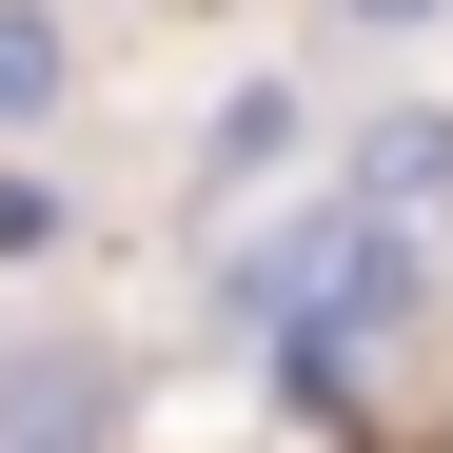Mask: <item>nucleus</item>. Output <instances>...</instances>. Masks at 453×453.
Instances as JSON below:
<instances>
[{"label":"nucleus","mask_w":453,"mask_h":453,"mask_svg":"<svg viewBox=\"0 0 453 453\" xmlns=\"http://www.w3.org/2000/svg\"><path fill=\"white\" fill-rule=\"evenodd\" d=\"M99 434H119V395H99L80 355H40V374H20V414H0V453H99Z\"/></svg>","instance_id":"nucleus-1"},{"label":"nucleus","mask_w":453,"mask_h":453,"mask_svg":"<svg viewBox=\"0 0 453 453\" xmlns=\"http://www.w3.org/2000/svg\"><path fill=\"white\" fill-rule=\"evenodd\" d=\"M40 80H59V40H40V20H0V119H20Z\"/></svg>","instance_id":"nucleus-2"},{"label":"nucleus","mask_w":453,"mask_h":453,"mask_svg":"<svg viewBox=\"0 0 453 453\" xmlns=\"http://www.w3.org/2000/svg\"><path fill=\"white\" fill-rule=\"evenodd\" d=\"M40 237H59V197H40V178H0V257H40Z\"/></svg>","instance_id":"nucleus-3"},{"label":"nucleus","mask_w":453,"mask_h":453,"mask_svg":"<svg viewBox=\"0 0 453 453\" xmlns=\"http://www.w3.org/2000/svg\"><path fill=\"white\" fill-rule=\"evenodd\" d=\"M355 20H414V0H355Z\"/></svg>","instance_id":"nucleus-4"}]
</instances>
